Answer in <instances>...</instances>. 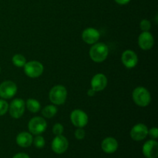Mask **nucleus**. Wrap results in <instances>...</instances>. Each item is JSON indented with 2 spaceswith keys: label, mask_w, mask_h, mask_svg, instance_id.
<instances>
[{
  "label": "nucleus",
  "mask_w": 158,
  "mask_h": 158,
  "mask_svg": "<svg viewBox=\"0 0 158 158\" xmlns=\"http://www.w3.org/2000/svg\"><path fill=\"white\" fill-rule=\"evenodd\" d=\"M109 49L107 46L103 43H95L89 49V56L91 60L96 63H102L108 56Z\"/></svg>",
  "instance_id": "f257e3e1"
},
{
  "label": "nucleus",
  "mask_w": 158,
  "mask_h": 158,
  "mask_svg": "<svg viewBox=\"0 0 158 158\" xmlns=\"http://www.w3.org/2000/svg\"><path fill=\"white\" fill-rule=\"evenodd\" d=\"M132 97L134 103L137 106H142V107L148 106L151 100V94L149 91L146 88L142 87V86H138L134 89V90L133 91Z\"/></svg>",
  "instance_id": "f03ea898"
},
{
  "label": "nucleus",
  "mask_w": 158,
  "mask_h": 158,
  "mask_svg": "<svg viewBox=\"0 0 158 158\" xmlns=\"http://www.w3.org/2000/svg\"><path fill=\"white\" fill-rule=\"evenodd\" d=\"M49 100L56 105H62L65 103L67 97V90L62 85L53 86L49 91Z\"/></svg>",
  "instance_id": "7ed1b4c3"
},
{
  "label": "nucleus",
  "mask_w": 158,
  "mask_h": 158,
  "mask_svg": "<svg viewBox=\"0 0 158 158\" xmlns=\"http://www.w3.org/2000/svg\"><path fill=\"white\" fill-rule=\"evenodd\" d=\"M24 72L30 78H36L43 74L44 68L43 65L38 61H29L25 64Z\"/></svg>",
  "instance_id": "20e7f679"
},
{
  "label": "nucleus",
  "mask_w": 158,
  "mask_h": 158,
  "mask_svg": "<svg viewBox=\"0 0 158 158\" xmlns=\"http://www.w3.org/2000/svg\"><path fill=\"white\" fill-rule=\"evenodd\" d=\"M47 127L46 120L40 117H35L31 119L28 124V128L31 134L40 135L44 132Z\"/></svg>",
  "instance_id": "39448f33"
},
{
  "label": "nucleus",
  "mask_w": 158,
  "mask_h": 158,
  "mask_svg": "<svg viewBox=\"0 0 158 158\" xmlns=\"http://www.w3.org/2000/svg\"><path fill=\"white\" fill-rule=\"evenodd\" d=\"M26 108V103L22 99H15L9 106L10 116L15 119H19L23 115Z\"/></svg>",
  "instance_id": "423d86ee"
},
{
  "label": "nucleus",
  "mask_w": 158,
  "mask_h": 158,
  "mask_svg": "<svg viewBox=\"0 0 158 158\" xmlns=\"http://www.w3.org/2000/svg\"><path fill=\"white\" fill-rule=\"evenodd\" d=\"M70 120L73 124L77 127H84L88 123V116L82 110L76 109L71 113Z\"/></svg>",
  "instance_id": "0eeeda50"
},
{
  "label": "nucleus",
  "mask_w": 158,
  "mask_h": 158,
  "mask_svg": "<svg viewBox=\"0 0 158 158\" xmlns=\"http://www.w3.org/2000/svg\"><path fill=\"white\" fill-rule=\"evenodd\" d=\"M17 86L14 82L7 80L0 84V97L2 99H10L16 94Z\"/></svg>",
  "instance_id": "6e6552de"
},
{
  "label": "nucleus",
  "mask_w": 158,
  "mask_h": 158,
  "mask_svg": "<svg viewBox=\"0 0 158 158\" xmlns=\"http://www.w3.org/2000/svg\"><path fill=\"white\" fill-rule=\"evenodd\" d=\"M69 147V142L67 139L63 135L56 136L55 138L52 140L51 148L53 152L57 154H62L66 151Z\"/></svg>",
  "instance_id": "1a4fd4ad"
},
{
  "label": "nucleus",
  "mask_w": 158,
  "mask_h": 158,
  "mask_svg": "<svg viewBox=\"0 0 158 158\" xmlns=\"http://www.w3.org/2000/svg\"><path fill=\"white\" fill-rule=\"evenodd\" d=\"M148 135V127L143 123H137L132 127L131 131V137L135 141L144 140Z\"/></svg>",
  "instance_id": "9d476101"
},
{
  "label": "nucleus",
  "mask_w": 158,
  "mask_h": 158,
  "mask_svg": "<svg viewBox=\"0 0 158 158\" xmlns=\"http://www.w3.org/2000/svg\"><path fill=\"white\" fill-rule=\"evenodd\" d=\"M100 37V32L94 28H86L82 32V39L87 44H95Z\"/></svg>",
  "instance_id": "9b49d317"
},
{
  "label": "nucleus",
  "mask_w": 158,
  "mask_h": 158,
  "mask_svg": "<svg viewBox=\"0 0 158 158\" xmlns=\"http://www.w3.org/2000/svg\"><path fill=\"white\" fill-rule=\"evenodd\" d=\"M123 64L128 69H132L137 66L138 63V57L137 54L132 50H126L123 52L121 56Z\"/></svg>",
  "instance_id": "f8f14e48"
},
{
  "label": "nucleus",
  "mask_w": 158,
  "mask_h": 158,
  "mask_svg": "<svg viewBox=\"0 0 158 158\" xmlns=\"http://www.w3.org/2000/svg\"><path fill=\"white\" fill-rule=\"evenodd\" d=\"M154 39L149 32H143L138 37V45L143 50H149L153 47Z\"/></svg>",
  "instance_id": "ddd939ff"
},
{
  "label": "nucleus",
  "mask_w": 158,
  "mask_h": 158,
  "mask_svg": "<svg viewBox=\"0 0 158 158\" xmlns=\"http://www.w3.org/2000/svg\"><path fill=\"white\" fill-rule=\"evenodd\" d=\"M143 154L147 158H157L158 156V143L156 140L147 141L143 146Z\"/></svg>",
  "instance_id": "4468645a"
},
{
  "label": "nucleus",
  "mask_w": 158,
  "mask_h": 158,
  "mask_svg": "<svg viewBox=\"0 0 158 158\" xmlns=\"http://www.w3.org/2000/svg\"><path fill=\"white\" fill-rule=\"evenodd\" d=\"M106 85H107V78L104 74H96L91 80V87L96 92L104 89Z\"/></svg>",
  "instance_id": "2eb2a0df"
},
{
  "label": "nucleus",
  "mask_w": 158,
  "mask_h": 158,
  "mask_svg": "<svg viewBox=\"0 0 158 158\" xmlns=\"http://www.w3.org/2000/svg\"><path fill=\"white\" fill-rule=\"evenodd\" d=\"M101 148L106 154H113L118 148V142L114 137H106L102 141Z\"/></svg>",
  "instance_id": "dca6fc26"
},
{
  "label": "nucleus",
  "mask_w": 158,
  "mask_h": 158,
  "mask_svg": "<svg viewBox=\"0 0 158 158\" xmlns=\"http://www.w3.org/2000/svg\"><path fill=\"white\" fill-rule=\"evenodd\" d=\"M32 134L28 132H22L16 137V143L21 148H28L32 143Z\"/></svg>",
  "instance_id": "f3484780"
},
{
  "label": "nucleus",
  "mask_w": 158,
  "mask_h": 158,
  "mask_svg": "<svg viewBox=\"0 0 158 158\" xmlns=\"http://www.w3.org/2000/svg\"><path fill=\"white\" fill-rule=\"evenodd\" d=\"M26 106L30 112L37 113L40 110V103L35 99H29L26 102Z\"/></svg>",
  "instance_id": "a211bd4d"
},
{
  "label": "nucleus",
  "mask_w": 158,
  "mask_h": 158,
  "mask_svg": "<svg viewBox=\"0 0 158 158\" xmlns=\"http://www.w3.org/2000/svg\"><path fill=\"white\" fill-rule=\"evenodd\" d=\"M57 108L54 105H49L45 106L42 110V114L46 118H52L56 114Z\"/></svg>",
  "instance_id": "6ab92c4d"
},
{
  "label": "nucleus",
  "mask_w": 158,
  "mask_h": 158,
  "mask_svg": "<svg viewBox=\"0 0 158 158\" xmlns=\"http://www.w3.org/2000/svg\"><path fill=\"white\" fill-rule=\"evenodd\" d=\"M12 61L14 66H17V67H23L26 63V58L23 55H21V54H15V55H14L12 59Z\"/></svg>",
  "instance_id": "aec40b11"
},
{
  "label": "nucleus",
  "mask_w": 158,
  "mask_h": 158,
  "mask_svg": "<svg viewBox=\"0 0 158 158\" xmlns=\"http://www.w3.org/2000/svg\"><path fill=\"white\" fill-rule=\"evenodd\" d=\"M32 143L35 145V148H43V147L45 146V139L43 138V137L40 135H37L36 137H35V139H33L32 140Z\"/></svg>",
  "instance_id": "412c9836"
},
{
  "label": "nucleus",
  "mask_w": 158,
  "mask_h": 158,
  "mask_svg": "<svg viewBox=\"0 0 158 158\" xmlns=\"http://www.w3.org/2000/svg\"><path fill=\"white\" fill-rule=\"evenodd\" d=\"M64 131V127L61 123H56L52 127V133L55 134L56 136L62 135Z\"/></svg>",
  "instance_id": "4be33fe9"
},
{
  "label": "nucleus",
  "mask_w": 158,
  "mask_h": 158,
  "mask_svg": "<svg viewBox=\"0 0 158 158\" xmlns=\"http://www.w3.org/2000/svg\"><path fill=\"white\" fill-rule=\"evenodd\" d=\"M140 27L143 32H148L151 29V22L148 19H143L140 23Z\"/></svg>",
  "instance_id": "5701e85b"
},
{
  "label": "nucleus",
  "mask_w": 158,
  "mask_h": 158,
  "mask_svg": "<svg viewBox=\"0 0 158 158\" xmlns=\"http://www.w3.org/2000/svg\"><path fill=\"white\" fill-rule=\"evenodd\" d=\"M9 110V103L4 100H0V116L6 114Z\"/></svg>",
  "instance_id": "b1692460"
},
{
  "label": "nucleus",
  "mask_w": 158,
  "mask_h": 158,
  "mask_svg": "<svg viewBox=\"0 0 158 158\" xmlns=\"http://www.w3.org/2000/svg\"><path fill=\"white\" fill-rule=\"evenodd\" d=\"M86 133L82 127H78L75 131V137L77 140H83L85 137Z\"/></svg>",
  "instance_id": "393cba45"
},
{
  "label": "nucleus",
  "mask_w": 158,
  "mask_h": 158,
  "mask_svg": "<svg viewBox=\"0 0 158 158\" xmlns=\"http://www.w3.org/2000/svg\"><path fill=\"white\" fill-rule=\"evenodd\" d=\"M148 134L150 137L154 139H157L158 137V130L157 127H153L148 131Z\"/></svg>",
  "instance_id": "a878e982"
},
{
  "label": "nucleus",
  "mask_w": 158,
  "mask_h": 158,
  "mask_svg": "<svg viewBox=\"0 0 158 158\" xmlns=\"http://www.w3.org/2000/svg\"><path fill=\"white\" fill-rule=\"evenodd\" d=\"M12 158H30L29 157V155H27L26 154L24 153H19V154L14 155V157Z\"/></svg>",
  "instance_id": "bb28decb"
},
{
  "label": "nucleus",
  "mask_w": 158,
  "mask_h": 158,
  "mask_svg": "<svg viewBox=\"0 0 158 158\" xmlns=\"http://www.w3.org/2000/svg\"><path fill=\"white\" fill-rule=\"evenodd\" d=\"M131 0H115L116 2L119 5H126L130 2Z\"/></svg>",
  "instance_id": "cd10ccee"
},
{
  "label": "nucleus",
  "mask_w": 158,
  "mask_h": 158,
  "mask_svg": "<svg viewBox=\"0 0 158 158\" xmlns=\"http://www.w3.org/2000/svg\"><path fill=\"white\" fill-rule=\"evenodd\" d=\"M95 94H96V91L94 90L93 89H89V90L87 91V95L90 97H94V96L95 95Z\"/></svg>",
  "instance_id": "c85d7f7f"
},
{
  "label": "nucleus",
  "mask_w": 158,
  "mask_h": 158,
  "mask_svg": "<svg viewBox=\"0 0 158 158\" xmlns=\"http://www.w3.org/2000/svg\"><path fill=\"white\" fill-rule=\"evenodd\" d=\"M0 73H1V69H0Z\"/></svg>",
  "instance_id": "c756f323"
}]
</instances>
